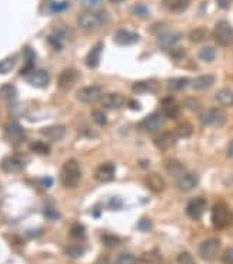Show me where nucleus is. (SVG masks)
I'll list each match as a JSON object with an SVG mask.
<instances>
[{"mask_svg":"<svg viewBox=\"0 0 233 264\" xmlns=\"http://www.w3.org/2000/svg\"><path fill=\"white\" fill-rule=\"evenodd\" d=\"M176 183H178V187H179L180 191H190V190H193L199 184V177L195 172L186 171L180 178L176 180Z\"/></svg>","mask_w":233,"mask_h":264,"instance_id":"dca6fc26","label":"nucleus"},{"mask_svg":"<svg viewBox=\"0 0 233 264\" xmlns=\"http://www.w3.org/2000/svg\"><path fill=\"white\" fill-rule=\"evenodd\" d=\"M27 82L35 86V88H46L50 82V76L46 71H42V69H36V71H32L30 73H27Z\"/></svg>","mask_w":233,"mask_h":264,"instance_id":"ddd939ff","label":"nucleus"},{"mask_svg":"<svg viewBox=\"0 0 233 264\" xmlns=\"http://www.w3.org/2000/svg\"><path fill=\"white\" fill-rule=\"evenodd\" d=\"M133 13H136V15H140V16H143V15H146L147 13V7L144 6V4H136L135 7H133V10H132Z\"/></svg>","mask_w":233,"mask_h":264,"instance_id":"de8ad7c7","label":"nucleus"},{"mask_svg":"<svg viewBox=\"0 0 233 264\" xmlns=\"http://www.w3.org/2000/svg\"><path fill=\"white\" fill-rule=\"evenodd\" d=\"M193 134V126L187 122H182L176 126L175 129V135L176 138H189Z\"/></svg>","mask_w":233,"mask_h":264,"instance_id":"7c9ffc66","label":"nucleus"},{"mask_svg":"<svg viewBox=\"0 0 233 264\" xmlns=\"http://www.w3.org/2000/svg\"><path fill=\"white\" fill-rule=\"evenodd\" d=\"M77 79H79V71L74 69V68H68V69H65L63 72L60 73L57 85H59L60 89H70L76 83Z\"/></svg>","mask_w":233,"mask_h":264,"instance_id":"4468645a","label":"nucleus"},{"mask_svg":"<svg viewBox=\"0 0 233 264\" xmlns=\"http://www.w3.org/2000/svg\"><path fill=\"white\" fill-rule=\"evenodd\" d=\"M85 234H86V228L79 223L73 224V227L70 228V236L74 239H85Z\"/></svg>","mask_w":233,"mask_h":264,"instance_id":"4c0bfd02","label":"nucleus"},{"mask_svg":"<svg viewBox=\"0 0 233 264\" xmlns=\"http://www.w3.org/2000/svg\"><path fill=\"white\" fill-rule=\"evenodd\" d=\"M178 263L179 264H193V257L189 254V253H180L179 256H178Z\"/></svg>","mask_w":233,"mask_h":264,"instance_id":"37998d69","label":"nucleus"},{"mask_svg":"<svg viewBox=\"0 0 233 264\" xmlns=\"http://www.w3.org/2000/svg\"><path fill=\"white\" fill-rule=\"evenodd\" d=\"M102 241H103L108 247H112V248H115L117 244L120 243V240L116 239L115 236H103V237H102Z\"/></svg>","mask_w":233,"mask_h":264,"instance_id":"79ce46f5","label":"nucleus"},{"mask_svg":"<svg viewBox=\"0 0 233 264\" xmlns=\"http://www.w3.org/2000/svg\"><path fill=\"white\" fill-rule=\"evenodd\" d=\"M233 223V213L228 204L219 201L212 208V224L216 230L228 228Z\"/></svg>","mask_w":233,"mask_h":264,"instance_id":"7ed1b4c3","label":"nucleus"},{"mask_svg":"<svg viewBox=\"0 0 233 264\" xmlns=\"http://www.w3.org/2000/svg\"><path fill=\"white\" fill-rule=\"evenodd\" d=\"M0 167L4 172L16 174V172H20L24 168V161L23 158H20L19 155H10V157L3 158Z\"/></svg>","mask_w":233,"mask_h":264,"instance_id":"9b49d317","label":"nucleus"},{"mask_svg":"<svg viewBox=\"0 0 233 264\" xmlns=\"http://www.w3.org/2000/svg\"><path fill=\"white\" fill-rule=\"evenodd\" d=\"M200 123L205 126L210 128H219L222 125H225V122L228 120V115L223 109L220 108H209L206 111H203L199 117Z\"/></svg>","mask_w":233,"mask_h":264,"instance_id":"39448f33","label":"nucleus"},{"mask_svg":"<svg viewBox=\"0 0 233 264\" xmlns=\"http://www.w3.org/2000/svg\"><path fill=\"white\" fill-rule=\"evenodd\" d=\"M213 38L216 41L217 45L228 48L233 45V26L228 23L226 20H220L217 22L215 29H213Z\"/></svg>","mask_w":233,"mask_h":264,"instance_id":"20e7f679","label":"nucleus"},{"mask_svg":"<svg viewBox=\"0 0 233 264\" xmlns=\"http://www.w3.org/2000/svg\"><path fill=\"white\" fill-rule=\"evenodd\" d=\"M215 83V76L213 75H200V76H197V78H195L193 81H192V89L193 91H197V92H200V91H206V89H209L210 86Z\"/></svg>","mask_w":233,"mask_h":264,"instance_id":"5701e85b","label":"nucleus"},{"mask_svg":"<svg viewBox=\"0 0 233 264\" xmlns=\"http://www.w3.org/2000/svg\"><path fill=\"white\" fill-rule=\"evenodd\" d=\"M100 103L102 106L108 108V109H117L125 103V96L113 92V94H106L100 98Z\"/></svg>","mask_w":233,"mask_h":264,"instance_id":"aec40b11","label":"nucleus"},{"mask_svg":"<svg viewBox=\"0 0 233 264\" xmlns=\"http://www.w3.org/2000/svg\"><path fill=\"white\" fill-rule=\"evenodd\" d=\"M142 260L143 263L147 264H159L162 262V254L158 248H153L150 251H146L143 256H142Z\"/></svg>","mask_w":233,"mask_h":264,"instance_id":"c756f323","label":"nucleus"},{"mask_svg":"<svg viewBox=\"0 0 233 264\" xmlns=\"http://www.w3.org/2000/svg\"><path fill=\"white\" fill-rule=\"evenodd\" d=\"M180 38H182V35L179 32H173V30L164 32L158 38V45L163 49H172L180 41Z\"/></svg>","mask_w":233,"mask_h":264,"instance_id":"6ab92c4d","label":"nucleus"},{"mask_svg":"<svg viewBox=\"0 0 233 264\" xmlns=\"http://www.w3.org/2000/svg\"><path fill=\"white\" fill-rule=\"evenodd\" d=\"M153 142H155L156 148L166 151V149H169V148H172L175 145L176 135H175V132H161L159 135H156Z\"/></svg>","mask_w":233,"mask_h":264,"instance_id":"412c9836","label":"nucleus"},{"mask_svg":"<svg viewBox=\"0 0 233 264\" xmlns=\"http://www.w3.org/2000/svg\"><path fill=\"white\" fill-rule=\"evenodd\" d=\"M30 149L39 155H47L50 152V146L45 142H40V141H35L30 144Z\"/></svg>","mask_w":233,"mask_h":264,"instance_id":"c9c22d12","label":"nucleus"},{"mask_svg":"<svg viewBox=\"0 0 233 264\" xmlns=\"http://www.w3.org/2000/svg\"><path fill=\"white\" fill-rule=\"evenodd\" d=\"M220 250V241L217 239H208L199 245V256L205 262H212L216 259Z\"/></svg>","mask_w":233,"mask_h":264,"instance_id":"0eeeda50","label":"nucleus"},{"mask_svg":"<svg viewBox=\"0 0 233 264\" xmlns=\"http://www.w3.org/2000/svg\"><path fill=\"white\" fill-rule=\"evenodd\" d=\"M56 7H52L54 12H57V10H63V9H66L68 7V3H59V4H54Z\"/></svg>","mask_w":233,"mask_h":264,"instance_id":"3c124183","label":"nucleus"},{"mask_svg":"<svg viewBox=\"0 0 233 264\" xmlns=\"http://www.w3.org/2000/svg\"><path fill=\"white\" fill-rule=\"evenodd\" d=\"M109 20V13L105 10H86L77 16V26L85 32H94L103 27Z\"/></svg>","mask_w":233,"mask_h":264,"instance_id":"f257e3e1","label":"nucleus"},{"mask_svg":"<svg viewBox=\"0 0 233 264\" xmlns=\"http://www.w3.org/2000/svg\"><path fill=\"white\" fill-rule=\"evenodd\" d=\"M144 183H146V185H147V188L150 191L156 192V194H161L164 190V187H166V183L162 178V175H159L156 172L147 174L146 178H144Z\"/></svg>","mask_w":233,"mask_h":264,"instance_id":"f3484780","label":"nucleus"},{"mask_svg":"<svg viewBox=\"0 0 233 264\" xmlns=\"http://www.w3.org/2000/svg\"><path fill=\"white\" fill-rule=\"evenodd\" d=\"M138 227L142 231H150L152 230V221L150 220H142Z\"/></svg>","mask_w":233,"mask_h":264,"instance_id":"49530a36","label":"nucleus"},{"mask_svg":"<svg viewBox=\"0 0 233 264\" xmlns=\"http://www.w3.org/2000/svg\"><path fill=\"white\" fill-rule=\"evenodd\" d=\"M216 102L220 106H233V89L231 88H222L215 95Z\"/></svg>","mask_w":233,"mask_h":264,"instance_id":"393cba45","label":"nucleus"},{"mask_svg":"<svg viewBox=\"0 0 233 264\" xmlns=\"http://www.w3.org/2000/svg\"><path fill=\"white\" fill-rule=\"evenodd\" d=\"M170 56L173 58V59H182V58H185V55H186V52H185V49H170Z\"/></svg>","mask_w":233,"mask_h":264,"instance_id":"a18cd8bd","label":"nucleus"},{"mask_svg":"<svg viewBox=\"0 0 233 264\" xmlns=\"http://www.w3.org/2000/svg\"><path fill=\"white\" fill-rule=\"evenodd\" d=\"M112 3H122V1H125V0H110Z\"/></svg>","mask_w":233,"mask_h":264,"instance_id":"603ef678","label":"nucleus"},{"mask_svg":"<svg viewBox=\"0 0 233 264\" xmlns=\"http://www.w3.org/2000/svg\"><path fill=\"white\" fill-rule=\"evenodd\" d=\"M197 56H199L202 61L212 62V61L216 58V50H215V48H212V46H203L202 49H199Z\"/></svg>","mask_w":233,"mask_h":264,"instance_id":"f704fd0d","label":"nucleus"},{"mask_svg":"<svg viewBox=\"0 0 233 264\" xmlns=\"http://www.w3.org/2000/svg\"><path fill=\"white\" fill-rule=\"evenodd\" d=\"M226 155L229 160H233V140L229 142V146H228V151H226Z\"/></svg>","mask_w":233,"mask_h":264,"instance_id":"8fccbe9b","label":"nucleus"},{"mask_svg":"<svg viewBox=\"0 0 233 264\" xmlns=\"http://www.w3.org/2000/svg\"><path fill=\"white\" fill-rule=\"evenodd\" d=\"M222 260H223V263L225 264H233V247L228 248V250L223 253Z\"/></svg>","mask_w":233,"mask_h":264,"instance_id":"c03bdc74","label":"nucleus"},{"mask_svg":"<svg viewBox=\"0 0 233 264\" xmlns=\"http://www.w3.org/2000/svg\"><path fill=\"white\" fill-rule=\"evenodd\" d=\"M216 1H217V4H219L222 9H228V7L232 4L233 0H216Z\"/></svg>","mask_w":233,"mask_h":264,"instance_id":"09e8293b","label":"nucleus"},{"mask_svg":"<svg viewBox=\"0 0 233 264\" xmlns=\"http://www.w3.org/2000/svg\"><path fill=\"white\" fill-rule=\"evenodd\" d=\"M40 134L49 141H60L66 134V128L63 125H50L46 128H42Z\"/></svg>","mask_w":233,"mask_h":264,"instance_id":"a211bd4d","label":"nucleus"},{"mask_svg":"<svg viewBox=\"0 0 233 264\" xmlns=\"http://www.w3.org/2000/svg\"><path fill=\"white\" fill-rule=\"evenodd\" d=\"M164 167H166V171H167V174L169 175H172L173 178H180L185 172H186V169L185 167L178 161V160H167L166 161V164H164Z\"/></svg>","mask_w":233,"mask_h":264,"instance_id":"bb28decb","label":"nucleus"},{"mask_svg":"<svg viewBox=\"0 0 233 264\" xmlns=\"http://www.w3.org/2000/svg\"><path fill=\"white\" fill-rule=\"evenodd\" d=\"M208 36V29L206 27H196L193 29L190 33H189V39L193 42V43H199L202 41H205Z\"/></svg>","mask_w":233,"mask_h":264,"instance_id":"2f4dec72","label":"nucleus"},{"mask_svg":"<svg viewBox=\"0 0 233 264\" xmlns=\"http://www.w3.org/2000/svg\"><path fill=\"white\" fill-rule=\"evenodd\" d=\"M187 85H189V79L186 78H172L167 81V89L173 91V92L185 89Z\"/></svg>","mask_w":233,"mask_h":264,"instance_id":"c85d7f7f","label":"nucleus"},{"mask_svg":"<svg viewBox=\"0 0 233 264\" xmlns=\"http://www.w3.org/2000/svg\"><path fill=\"white\" fill-rule=\"evenodd\" d=\"M156 88H158V82L149 79V81H139V82L133 83L132 91L135 94H147V92L156 91Z\"/></svg>","mask_w":233,"mask_h":264,"instance_id":"a878e982","label":"nucleus"},{"mask_svg":"<svg viewBox=\"0 0 233 264\" xmlns=\"http://www.w3.org/2000/svg\"><path fill=\"white\" fill-rule=\"evenodd\" d=\"M115 172L116 168L112 162H105V164H100L96 171H94V178L100 183H109L113 180L115 177Z\"/></svg>","mask_w":233,"mask_h":264,"instance_id":"2eb2a0df","label":"nucleus"},{"mask_svg":"<svg viewBox=\"0 0 233 264\" xmlns=\"http://www.w3.org/2000/svg\"><path fill=\"white\" fill-rule=\"evenodd\" d=\"M16 61H18V56H9V58L0 61V75L10 72L15 68Z\"/></svg>","mask_w":233,"mask_h":264,"instance_id":"473e14b6","label":"nucleus"},{"mask_svg":"<svg viewBox=\"0 0 233 264\" xmlns=\"http://www.w3.org/2000/svg\"><path fill=\"white\" fill-rule=\"evenodd\" d=\"M116 264H136V257L132 253H122L117 257Z\"/></svg>","mask_w":233,"mask_h":264,"instance_id":"ea45409f","label":"nucleus"},{"mask_svg":"<svg viewBox=\"0 0 233 264\" xmlns=\"http://www.w3.org/2000/svg\"><path fill=\"white\" fill-rule=\"evenodd\" d=\"M102 50H103V43H102V42L97 43V45H94L93 48L90 49V52H89L88 56H86V66H88V68L94 69V68L99 66Z\"/></svg>","mask_w":233,"mask_h":264,"instance_id":"b1692460","label":"nucleus"},{"mask_svg":"<svg viewBox=\"0 0 233 264\" xmlns=\"http://www.w3.org/2000/svg\"><path fill=\"white\" fill-rule=\"evenodd\" d=\"M4 138H6L7 142H10L12 145H19L24 141L26 134H24V129L19 123L12 122L4 128Z\"/></svg>","mask_w":233,"mask_h":264,"instance_id":"1a4fd4ad","label":"nucleus"},{"mask_svg":"<svg viewBox=\"0 0 233 264\" xmlns=\"http://www.w3.org/2000/svg\"><path fill=\"white\" fill-rule=\"evenodd\" d=\"M92 118H93V121L97 125L103 126V125L108 123V117H106V114L102 109H94L93 112H92Z\"/></svg>","mask_w":233,"mask_h":264,"instance_id":"58836bf2","label":"nucleus"},{"mask_svg":"<svg viewBox=\"0 0 233 264\" xmlns=\"http://www.w3.org/2000/svg\"><path fill=\"white\" fill-rule=\"evenodd\" d=\"M162 108H163V112L166 114L167 118H172V120H176L179 117V112H180V108H179V103L175 98L172 96H166L163 101H162Z\"/></svg>","mask_w":233,"mask_h":264,"instance_id":"4be33fe9","label":"nucleus"},{"mask_svg":"<svg viewBox=\"0 0 233 264\" xmlns=\"http://www.w3.org/2000/svg\"><path fill=\"white\" fill-rule=\"evenodd\" d=\"M139 33L127 30V29H119L115 33V42H116L117 45H122V46L135 45V43L139 42Z\"/></svg>","mask_w":233,"mask_h":264,"instance_id":"f8f14e48","label":"nucleus"},{"mask_svg":"<svg viewBox=\"0 0 233 264\" xmlns=\"http://www.w3.org/2000/svg\"><path fill=\"white\" fill-rule=\"evenodd\" d=\"M79 3L86 10H96L102 4V0H79Z\"/></svg>","mask_w":233,"mask_h":264,"instance_id":"a19ab883","label":"nucleus"},{"mask_svg":"<svg viewBox=\"0 0 233 264\" xmlns=\"http://www.w3.org/2000/svg\"><path fill=\"white\" fill-rule=\"evenodd\" d=\"M16 96V89L13 85L10 83H6V85H1L0 86V99H4V101H10Z\"/></svg>","mask_w":233,"mask_h":264,"instance_id":"72a5a7b5","label":"nucleus"},{"mask_svg":"<svg viewBox=\"0 0 233 264\" xmlns=\"http://www.w3.org/2000/svg\"><path fill=\"white\" fill-rule=\"evenodd\" d=\"M102 96H103V89L102 86H97V85L80 88L76 92V99L82 103H93L96 101H100Z\"/></svg>","mask_w":233,"mask_h":264,"instance_id":"423d86ee","label":"nucleus"},{"mask_svg":"<svg viewBox=\"0 0 233 264\" xmlns=\"http://www.w3.org/2000/svg\"><path fill=\"white\" fill-rule=\"evenodd\" d=\"M193 264H195V263H193Z\"/></svg>","mask_w":233,"mask_h":264,"instance_id":"864d4df0","label":"nucleus"},{"mask_svg":"<svg viewBox=\"0 0 233 264\" xmlns=\"http://www.w3.org/2000/svg\"><path fill=\"white\" fill-rule=\"evenodd\" d=\"M82 178V171L76 160H68L60 171V183L66 188H74L79 185Z\"/></svg>","mask_w":233,"mask_h":264,"instance_id":"f03ea898","label":"nucleus"},{"mask_svg":"<svg viewBox=\"0 0 233 264\" xmlns=\"http://www.w3.org/2000/svg\"><path fill=\"white\" fill-rule=\"evenodd\" d=\"M162 3L167 10L179 13L186 10L190 4V0H162Z\"/></svg>","mask_w":233,"mask_h":264,"instance_id":"cd10ccee","label":"nucleus"},{"mask_svg":"<svg viewBox=\"0 0 233 264\" xmlns=\"http://www.w3.org/2000/svg\"><path fill=\"white\" fill-rule=\"evenodd\" d=\"M163 125V117L161 114H150L146 118L140 121L138 125V129L143 132H156L161 126Z\"/></svg>","mask_w":233,"mask_h":264,"instance_id":"9d476101","label":"nucleus"},{"mask_svg":"<svg viewBox=\"0 0 233 264\" xmlns=\"http://www.w3.org/2000/svg\"><path fill=\"white\" fill-rule=\"evenodd\" d=\"M206 200L203 197H195L192 198L186 205V216L190 220H199L202 218L206 210Z\"/></svg>","mask_w":233,"mask_h":264,"instance_id":"6e6552de","label":"nucleus"},{"mask_svg":"<svg viewBox=\"0 0 233 264\" xmlns=\"http://www.w3.org/2000/svg\"><path fill=\"white\" fill-rule=\"evenodd\" d=\"M83 253H85V247H82V245H69L66 248V254L72 259H79L83 256Z\"/></svg>","mask_w":233,"mask_h":264,"instance_id":"e433bc0d","label":"nucleus"}]
</instances>
